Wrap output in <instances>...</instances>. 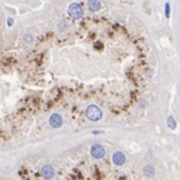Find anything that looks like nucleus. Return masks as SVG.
Wrapping results in <instances>:
<instances>
[{
    "label": "nucleus",
    "mask_w": 180,
    "mask_h": 180,
    "mask_svg": "<svg viewBox=\"0 0 180 180\" xmlns=\"http://www.w3.org/2000/svg\"><path fill=\"white\" fill-rule=\"evenodd\" d=\"M41 175H43V178L46 180H50L53 177H54V169H53V167L51 165H44L43 168H41Z\"/></svg>",
    "instance_id": "nucleus-6"
},
{
    "label": "nucleus",
    "mask_w": 180,
    "mask_h": 180,
    "mask_svg": "<svg viewBox=\"0 0 180 180\" xmlns=\"http://www.w3.org/2000/svg\"><path fill=\"white\" fill-rule=\"evenodd\" d=\"M33 40H34V39H33V36H31L30 34H25V35H24V41H25L26 44H31Z\"/></svg>",
    "instance_id": "nucleus-11"
},
{
    "label": "nucleus",
    "mask_w": 180,
    "mask_h": 180,
    "mask_svg": "<svg viewBox=\"0 0 180 180\" xmlns=\"http://www.w3.org/2000/svg\"><path fill=\"white\" fill-rule=\"evenodd\" d=\"M49 125L54 129H59L61 125H63V116L58 113H54L50 115L49 118Z\"/></svg>",
    "instance_id": "nucleus-4"
},
{
    "label": "nucleus",
    "mask_w": 180,
    "mask_h": 180,
    "mask_svg": "<svg viewBox=\"0 0 180 180\" xmlns=\"http://www.w3.org/2000/svg\"><path fill=\"white\" fill-rule=\"evenodd\" d=\"M170 13H172L170 3H165V16H167V19H170Z\"/></svg>",
    "instance_id": "nucleus-10"
},
{
    "label": "nucleus",
    "mask_w": 180,
    "mask_h": 180,
    "mask_svg": "<svg viewBox=\"0 0 180 180\" xmlns=\"http://www.w3.org/2000/svg\"><path fill=\"white\" fill-rule=\"evenodd\" d=\"M14 25V19L8 18V26H13Z\"/></svg>",
    "instance_id": "nucleus-13"
},
{
    "label": "nucleus",
    "mask_w": 180,
    "mask_h": 180,
    "mask_svg": "<svg viewBox=\"0 0 180 180\" xmlns=\"http://www.w3.org/2000/svg\"><path fill=\"white\" fill-rule=\"evenodd\" d=\"M60 30H64L65 28H66V25H65V21H60V24H59V26H58Z\"/></svg>",
    "instance_id": "nucleus-12"
},
{
    "label": "nucleus",
    "mask_w": 180,
    "mask_h": 180,
    "mask_svg": "<svg viewBox=\"0 0 180 180\" xmlns=\"http://www.w3.org/2000/svg\"><path fill=\"white\" fill-rule=\"evenodd\" d=\"M68 15L74 19V20H79L83 18L84 15V9H83V5L80 3H73L68 6Z\"/></svg>",
    "instance_id": "nucleus-1"
},
{
    "label": "nucleus",
    "mask_w": 180,
    "mask_h": 180,
    "mask_svg": "<svg viewBox=\"0 0 180 180\" xmlns=\"http://www.w3.org/2000/svg\"><path fill=\"white\" fill-rule=\"evenodd\" d=\"M90 154L95 159H101L105 155V148L103 145H100V144H94L90 148Z\"/></svg>",
    "instance_id": "nucleus-3"
},
{
    "label": "nucleus",
    "mask_w": 180,
    "mask_h": 180,
    "mask_svg": "<svg viewBox=\"0 0 180 180\" xmlns=\"http://www.w3.org/2000/svg\"><path fill=\"white\" fill-rule=\"evenodd\" d=\"M111 159H113V163H114L116 167H121V165H124V164H125V160H126V158H125L124 153H123V151H120V150L115 151V153L113 154Z\"/></svg>",
    "instance_id": "nucleus-5"
},
{
    "label": "nucleus",
    "mask_w": 180,
    "mask_h": 180,
    "mask_svg": "<svg viewBox=\"0 0 180 180\" xmlns=\"http://www.w3.org/2000/svg\"><path fill=\"white\" fill-rule=\"evenodd\" d=\"M85 115L90 121H99L103 118V111L96 106V105H89L85 110Z\"/></svg>",
    "instance_id": "nucleus-2"
},
{
    "label": "nucleus",
    "mask_w": 180,
    "mask_h": 180,
    "mask_svg": "<svg viewBox=\"0 0 180 180\" xmlns=\"http://www.w3.org/2000/svg\"><path fill=\"white\" fill-rule=\"evenodd\" d=\"M143 173H144V175L146 178H153L155 175V169L151 165H145L144 169H143Z\"/></svg>",
    "instance_id": "nucleus-8"
},
{
    "label": "nucleus",
    "mask_w": 180,
    "mask_h": 180,
    "mask_svg": "<svg viewBox=\"0 0 180 180\" xmlns=\"http://www.w3.org/2000/svg\"><path fill=\"white\" fill-rule=\"evenodd\" d=\"M89 10L91 13H96L101 9V1L100 0H88Z\"/></svg>",
    "instance_id": "nucleus-7"
},
{
    "label": "nucleus",
    "mask_w": 180,
    "mask_h": 180,
    "mask_svg": "<svg viewBox=\"0 0 180 180\" xmlns=\"http://www.w3.org/2000/svg\"><path fill=\"white\" fill-rule=\"evenodd\" d=\"M167 124H168V128H169V129H172V130H175V129H177V121H175L174 116H169Z\"/></svg>",
    "instance_id": "nucleus-9"
}]
</instances>
